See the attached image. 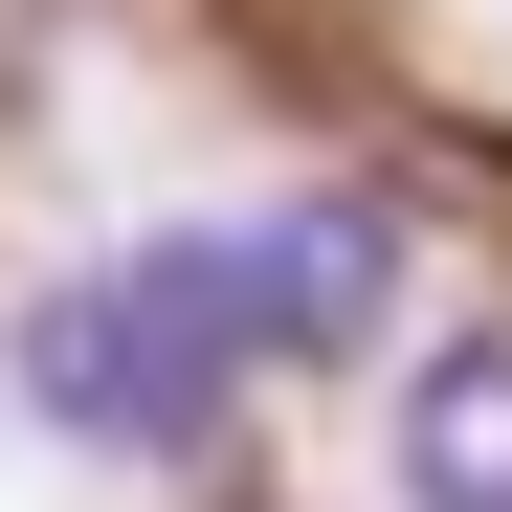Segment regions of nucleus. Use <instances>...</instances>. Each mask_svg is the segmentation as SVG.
Here are the masks:
<instances>
[{
  "label": "nucleus",
  "instance_id": "nucleus-1",
  "mask_svg": "<svg viewBox=\"0 0 512 512\" xmlns=\"http://www.w3.org/2000/svg\"><path fill=\"white\" fill-rule=\"evenodd\" d=\"M23 401H45L90 468H201L223 401H245L223 245L156 223V245H112V268H45V290H23Z\"/></svg>",
  "mask_w": 512,
  "mask_h": 512
},
{
  "label": "nucleus",
  "instance_id": "nucleus-3",
  "mask_svg": "<svg viewBox=\"0 0 512 512\" xmlns=\"http://www.w3.org/2000/svg\"><path fill=\"white\" fill-rule=\"evenodd\" d=\"M401 512H512V312H468V334H423L401 357Z\"/></svg>",
  "mask_w": 512,
  "mask_h": 512
},
{
  "label": "nucleus",
  "instance_id": "nucleus-2",
  "mask_svg": "<svg viewBox=\"0 0 512 512\" xmlns=\"http://www.w3.org/2000/svg\"><path fill=\"white\" fill-rule=\"evenodd\" d=\"M201 245H223L245 379H290V357H357V334L401 312V223H379V201H268V223H201Z\"/></svg>",
  "mask_w": 512,
  "mask_h": 512
}]
</instances>
